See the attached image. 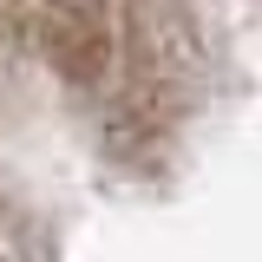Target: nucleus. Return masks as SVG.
<instances>
[{
    "instance_id": "obj_1",
    "label": "nucleus",
    "mask_w": 262,
    "mask_h": 262,
    "mask_svg": "<svg viewBox=\"0 0 262 262\" xmlns=\"http://www.w3.org/2000/svg\"><path fill=\"white\" fill-rule=\"evenodd\" d=\"M39 46H46V59L59 66L66 79H79V85L105 72V20H98L92 7H79V0L39 7Z\"/></svg>"
}]
</instances>
